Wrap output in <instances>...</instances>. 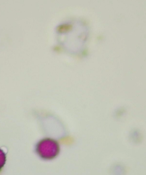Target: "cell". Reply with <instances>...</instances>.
Instances as JSON below:
<instances>
[{"mask_svg": "<svg viewBox=\"0 0 146 175\" xmlns=\"http://www.w3.org/2000/svg\"><path fill=\"white\" fill-rule=\"evenodd\" d=\"M6 157L4 152L0 149V169L2 168L5 164Z\"/></svg>", "mask_w": 146, "mask_h": 175, "instance_id": "7a4b0ae2", "label": "cell"}, {"mask_svg": "<svg viewBox=\"0 0 146 175\" xmlns=\"http://www.w3.org/2000/svg\"><path fill=\"white\" fill-rule=\"evenodd\" d=\"M38 155L45 160H51L59 154L60 147L58 142L50 138H45L39 141L36 147Z\"/></svg>", "mask_w": 146, "mask_h": 175, "instance_id": "6da1fadb", "label": "cell"}]
</instances>
